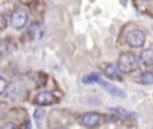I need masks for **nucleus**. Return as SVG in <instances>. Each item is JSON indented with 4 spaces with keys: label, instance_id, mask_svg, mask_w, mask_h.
<instances>
[{
    "label": "nucleus",
    "instance_id": "nucleus-1",
    "mask_svg": "<svg viewBox=\"0 0 153 129\" xmlns=\"http://www.w3.org/2000/svg\"><path fill=\"white\" fill-rule=\"evenodd\" d=\"M137 64V60L131 53H122L117 61V66L122 73H131L136 70Z\"/></svg>",
    "mask_w": 153,
    "mask_h": 129
},
{
    "label": "nucleus",
    "instance_id": "nucleus-15",
    "mask_svg": "<svg viewBox=\"0 0 153 129\" xmlns=\"http://www.w3.org/2000/svg\"><path fill=\"white\" fill-rule=\"evenodd\" d=\"M0 20H1V29L4 30V29L6 27V23H5V18H4V16H0Z\"/></svg>",
    "mask_w": 153,
    "mask_h": 129
},
{
    "label": "nucleus",
    "instance_id": "nucleus-4",
    "mask_svg": "<svg viewBox=\"0 0 153 129\" xmlns=\"http://www.w3.org/2000/svg\"><path fill=\"white\" fill-rule=\"evenodd\" d=\"M100 119H102V117L98 112H87L80 117V123L84 127L92 129V128H96L99 125Z\"/></svg>",
    "mask_w": 153,
    "mask_h": 129
},
{
    "label": "nucleus",
    "instance_id": "nucleus-12",
    "mask_svg": "<svg viewBox=\"0 0 153 129\" xmlns=\"http://www.w3.org/2000/svg\"><path fill=\"white\" fill-rule=\"evenodd\" d=\"M6 87H7V81H6L4 78H0V93H1V94L5 92Z\"/></svg>",
    "mask_w": 153,
    "mask_h": 129
},
{
    "label": "nucleus",
    "instance_id": "nucleus-6",
    "mask_svg": "<svg viewBox=\"0 0 153 129\" xmlns=\"http://www.w3.org/2000/svg\"><path fill=\"white\" fill-rule=\"evenodd\" d=\"M103 88H105L109 93H111L112 96H116V97H120V98H126V92L123 91V90H121L120 87H117V86H115V85H111L110 82H106V81H104V80H99V82H98Z\"/></svg>",
    "mask_w": 153,
    "mask_h": 129
},
{
    "label": "nucleus",
    "instance_id": "nucleus-14",
    "mask_svg": "<svg viewBox=\"0 0 153 129\" xmlns=\"http://www.w3.org/2000/svg\"><path fill=\"white\" fill-rule=\"evenodd\" d=\"M42 116H43V110H42V109H37L36 112H35V117H36V119L38 121V117H42Z\"/></svg>",
    "mask_w": 153,
    "mask_h": 129
},
{
    "label": "nucleus",
    "instance_id": "nucleus-13",
    "mask_svg": "<svg viewBox=\"0 0 153 129\" xmlns=\"http://www.w3.org/2000/svg\"><path fill=\"white\" fill-rule=\"evenodd\" d=\"M1 129H17V128H16V124H14V123L7 122V123H5V124L1 127Z\"/></svg>",
    "mask_w": 153,
    "mask_h": 129
},
{
    "label": "nucleus",
    "instance_id": "nucleus-16",
    "mask_svg": "<svg viewBox=\"0 0 153 129\" xmlns=\"http://www.w3.org/2000/svg\"><path fill=\"white\" fill-rule=\"evenodd\" d=\"M26 129H31V122H30V121H29L27 124H26Z\"/></svg>",
    "mask_w": 153,
    "mask_h": 129
},
{
    "label": "nucleus",
    "instance_id": "nucleus-11",
    "mask_svg": "<svg viewBox=\"0 0 153 129\" xmlns=\"http://www.w3.org/2000/svg\"><path fill=\"white\" fill-rule=\"evenodd\" d=\"M100 78H99V74L98 73H90V74H86L85 76H82L81 81L84 84H92V82H99Z\"/></svg>",
    "mask_w": 153,
    "mask_h": 129
},
{
    "label": "nucleus",
    "instance_id": "nucleus-2",
    "mask_svg": "<svg viewBox=\"0 0 153 129\" xmlns=\"http://www.w3.org/2000/svg\"><path fill=\"white\" fill-rule=\"evenodd\" d=\"M127 43L133 48H140L145 44L146 36L141 30H131L127 33Z\"/></svg>",
    "mask_w": 153,
    "mask_h": 129
},
{
    "label": "nucleus",
    "instance_id": "nucleus-5",
    "mask_svg": "<svg viewBox=\"0 0 153 129\" xmlns=\"http://www.w3.org/2000/svg\"><path fill=\"white\" fill-rule=\"evenodd\" d=\"M55 100H56V98H55L54 94L50 93V92H39V93H37V96H36V98H35L36 104L39 105V106L51 105Z\"/></svg>",
    "mask_w": 153,
    "mask_h": 129
},
{
    "label": "nucleus",
    "instance_id": "nucleus-3",
    "mask_svg": "<svg viewBox=\"0 0 153 129\" xmlns=\"http://www.w3.org/2000/svg\"><path fill=\"white\" fill-rule=\"evenodd\" d=\"M10 22L14 29H22L27 23V13L23 8H18L13 11V13L11 14Z\"/></svg>",
    "mask_w": 153,
    "mask_h": 129
},
{
    "label": "nucleus",
    "instance_id": "nucleus-9",
    "mask_svg": "<svg viewBox=\"0 0 153 129\" xmlns=\"http://www.w3.org/2000/svg\"><path fill=\"white\" fill-rule=\"evenodd\" d=\"M140 60L143 63V66H152L153 64V49H145L141 55H140Z\"/></svg>",
    "mask_w": 153,
    "mask_h": 129
},
{
    "label": "nucleus",
    "instance_id": "nucleus-10",
    "mask_svg": "<svg viewBox=\"0 0 153 129\" xmlns=\"http://www.w3.org/2000/svg\"><path fill=\"white\" fill-rule=\"evenodd\" d=\"M139 81L143 85H151L153 84V72H143L141 73Z\"/></svg>",
    "mask_w": 153,
    "mask_h": 129
},
{
    "label": "nucleus",
    "instance_id": "nucleus-7",
    "mask_svg": "<svg viewBox=\"0 0 153 129\" xmlns=\"http://www.w3.org/2000/svg\"><path fill=\"white\" fill-rule=\"evenodd\" d=\"M104 75L111 80H120V68L117 64H109L104 68Z\"/></svg>",
    "mask_w": 153,
    "mask_h": 129
},
{
    "label": "nucleus",
    "instance_id": "nucleus-8",
    "mask_svg": "<svg viewBox=\"0 0 153 129\" xmlns=\"http://www.w3.org/2000/svg\"><path fill=\"white\" fill-rule=\"evenodd\" d=\"M43 26L38 23H32L30 26H29V30H27V33L33 38V39H41L43 37Z\"/></svg>",
    "mask_w": 153,
    "mask_h": 129
}]
</instances>
